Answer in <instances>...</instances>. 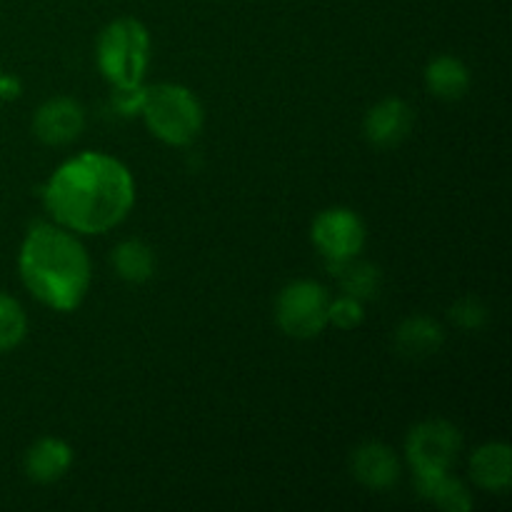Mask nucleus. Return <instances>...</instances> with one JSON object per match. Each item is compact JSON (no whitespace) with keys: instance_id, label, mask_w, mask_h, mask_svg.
<instances>
[{"instance_id":"1","label":"nucleus","mask_w":512,"mask_h":512,"mask_svg":"<svg viewBox=\"0 0 512 512\" xmlns=\"http://www.w3.org/2000/svg\"><path fill=\"white\" fill-rule=\"evenodd\" d=\"M48 213L70 233L100 235L125 220L135 203V180L120 160L80 153L65 160L43 190Z\"/></svg>"},{"instance_id":"2","label":"nucleus","mask_w":512,"mask_h":512,"mask_svg":"<svg viewBox=\"0 0 512 512\" xmlns=\"http://www.w3.org/2000/svg\"><path fill=\"white\" fill-rule=\"evenodd\" d=\"M20 280L48 308L70 313L90 288V258L80 240L58 223H35L18 255Z\"/></svg>"},{"instance_id":"3","label":"nucleus","mask_w":512,"mask_h":512,"mask_svg":"<svg viewBox=\"0 0 512 512\" xmlns=\"http://www.w3.org/2000/svg\"><path fill=\"white\" fill-rule=\"evenodd\" d=\"M140 115L155 138L175 148L193 143L203 130L205 120L203 105L195 98L193 90L178 83H158L143 88Z\"/></svg>"},{"instance_id":"4","label":"nucleus","mask_w":512,"mask_h":512,"mask_svg":"<svg viewBox=\"0 0 512 512\" xmlns=\"http://www.w3.org/2000/svg\"><path fill=\"white\" fill-rule=\"evenodd\" d=\"M95 60L113 88L143 85L150 63V33L140 20L118 18L103 28L95 45Z\"/></svg>"},{"instance_id":"5","label":"nucleus","mask_w":512,"mask_h":512,"mask_svg":"<svg viewBox=\"0 0 512 512\" xmlns=\"http://www.w3.org/2000/svg\"><path fill=\"white\" fill-rule=\"evenodd\" d=\"M330 295L315 280H293L275 300V320L290 338L308 340L328 328Z\"/></svg>"},{"instance_id":"6","label":"nucleus","mask_w":512,"mask_h":512,"mask_svg":"<svg viewBox=\"0 0 512 512\" xmlns=\"http://www.w3.org/2000/svg\"><path fill=\"white\" fill-rule=\"evenodd\" d=\"M460 448H463L460 430L440 418L415 425L405 440V455L415 475L450 473Z\"/></svg>"},{"instance_id":"7","label":"nucleus","mask_w":512,"mask_h":512,"mask_svg":"<svg viewBox=\"0 0 512 512\" xmlns=\"http://www.w3.org/2000/svg\"><path fill=\"white\" fill-rule=\"evenodd\" d=\"M313 243L330 268L358 258L365 245V223L355 210L328 208L313 220Z\"/></svg>"},{"instance_id":"8","label":"nucleus","mask_w":512,"mask_h":512,"mask_svg":"<svg viewBox=\"0 0 512 512\" xmlns=\"http://www.w3.org/2000/svg\"><path fill=\"white\" fill-rule=\"evenodd\" d=\"M85 113L73 98H50L33 118V133L45 145H68L83 133Z\"/></svg>"},{"instance_id":"9","label":"nucleus","mask_w":512,"mask_h":512,"mask_svg":"<svg viewBox=\"0 0 512 512\" xmlns=\"http://www.w3.org/2000/svg\"><path fill=\"white\" fill-rule=\"evenodd\" d=\"M413 128V110L405 100L385 98L368 110L365 115V138L375 148H395L408 138Z\"/></svg>"},{"instance_id":"10","label":"nucleus","mask_w":512,"mask_h":512,"mask_svg":"<svg viewBox=\"0 0 512 512\" xmlns=\"http://www.w3.org/2000/svg\"><path fill=\"white\" fill-rule=\"evenodd\" d=\"M353 475L370 490H388L398 483L400 463L383 443H363L353 453Z\"/></svg>"},{"instance_id":"11","label":"nucleus","mask_w":512,"mask_h":512,"mask_svg":"<svg viewBox=\"0 0 512 512\" xmlns=\"http://www.w3.org/2000/svg\"><path fill=\"white\" fill-rule=\"evenodd\" d=\"M73 465V448L60 438H40L25 453V473L40 485L55 483Z\"/></svg>"},{"instance_id":"12","label":"nucleus","mask_w":512,"mask_h":512,"mask_svg":"<svg viewBox=\"0 0 512 512\" xmlns=\"http://www.w3.org/2000/svg\"><path fill=\"white\" fill-rule=\"evenodd\" d=\"M470 475L488 493H505L512 483V455L508 443H485L470 458Z\"/></svg>"},{"instance_id":"13","label":"nucleus","mask_w":512,"mask_h":512,"mask_svg":"<svg viewBox=\"0 0 512 512\" xmlns=\"http://www.w3.org/2000/svg\"><path fill=\"white\" fill-rule=\"evenodd\" d=\"M445 333L433 318L428 315H413L400 323L398 333H395V348L403 358L408 360H423L438 353L443 348Z\"/></svg>"},{"instance_id":"14","label":"nucleus","mask_w":512,"mask_h":512,"mask_svg":"<svg viewBox=\"0 0 512 512\" xmlns=\"http://www.w3.org/2000/svg\"><path fill=\"white\" fill-rule=\"evenodd\" d=\"M425 85L440 100H460L470 90V70L455 55H438L425 68Z\"/></svg>"},{"instance_id":"15","label":"nucleus","mask_w":512,"mask_h":512,"mask_svg":"<svg viewBox=\"0 0 512 512\" xmlns=\"http://www.w3.org/2000/svg\"><path fill=\"white\" fill-rule=\"evenodd\" d=\"M113 268L125 283H148L155 275V253L148 243L138 238L123 240L113 253Z\"/></svg>"},{"instance_id":"16","label":"nucleus","mask_w":512,"mask_h":512,"mask_svg":"<svg viewBox=\"0 0 512 512\" xmlns=\"http://www.w3.org/2000/svg\"><path fill=\"white\" fill-rule=\"evenodd\" d=\"M415 488L425 500H430V503L443 510L465 512L473 508V498H470L468 488L460 480L450 478L448 473L415 475Z\"/></svg>"},{"instance_id":"17","label":"nucleus","mask_w":512,"mask_h":512,"mask_svg":"<svg viewBox=\"0 0 512 512\" xmlns=\"http://www.w3.org/2000/svg\"><path fill=\"white\" fill-rule=\"evenodd\" d=\"M338 273L340 288L345 295H353V298L373 300L380 293V270L370 263H360V260H345V263L330 268Z\"/></svg>"},{"instance_id":"18","label":"nucleus","mask_w":512,"mask_h":512,"mask_svg":"<svg viewBox=\"0 0 512 512\" xmlns=\"http://www.w3.org/2000/svg\"><path fill=\"white\" fill-rule=\"evenodd\" d=\"M25 333H28V318L23 305L0 290V353L18 348Z\"/></svg>"},{"instance_id":"19","label":"nucleus","mask_w":512,"mask_h":512,"mask_svg":"<svg viewBox=\"0 0 512 512\" xmlns=\"http://www.w3.org/2000/svg\"><path fill=\"white\" fill-rule=\"evenodd\" d=\"M365 318V303L363 300L353 298V295H338V298H330V310H328V323H333L340 330H353L363 323Z\"/></svg>"},{"instance_id":"20","label":"nucleus","mask_w":512,"mask_h":512,"mask_svg":"<svg viewBox=\"0 0 512 512\" xmlns=\"http://www.w3.org/2000/svg\"><path fill=\"white\" fill-rule=\"evenodd\" d=\"M450 320H453L460 330H480L488 323V308H485L478 298H460L458 303L450 308Z\"/></svg>"},{"instance_id":"21","label":"nucleus","mask_w":512,"mask_h":512,"mask_svg":"<svg viewBox=\"0 0 512 512\" xmlns=\"http://www.w3.org/2000/svg\"><path fill=\"white\" fill-rule=\"evenodd\" d=\"M20 95V80L15 75L0 73V100H15Z\"/></svg>"}]
</instances>
